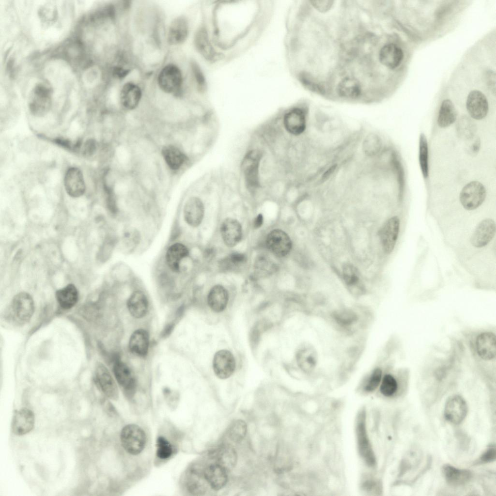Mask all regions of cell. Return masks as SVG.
Returning <instances> with one entry per match:
<instances>
[{
    "label": "cell",
    "instance_id": "obj_1",
    "mask_svg": "<svg viewBox=\"0 0 496 496\" xmlns=\"http://www.w3.org/2000/svg\"><path fill=\"white\" fill-rule=\"evenodd\" d=\"M240 163V173L243 186L252 195L263 190L260 178L259 164L264 144L254 136Z\"/></svg>",
    "mask_w": 496,
    "mask_h": 496
},
{
    "label": "cell",
    "instance_id": "obj_2",
    "mask_svg": "<svg viewBox=\"0 0 496 496\" xmlns=\"http://www.w3.org/2000/svg\"><path fill=\"white\" fill-rule=\"evenodd\" d=\"M278 118L284 132L291 138L302 137L308 131L310 124L309 114L302 108L294 107L289 109Z\"/></svg>",
    "mask_w": 496,
    "mask_h": 496
},
{
    "label": "cell",
    "instance_id": "obj_3",
    "mask_svg": "<svg viewBox=\"0 0 496 496\" xmlns=\"http://www.w3.org/2000/svg\"><path fill=\"white\" fill-rule=\"evenodd\" d=\"M366 415L360 411L356 421V434L359 454L365 464L370 467L376 465V457L368 434Z\"/></svg>",
    "mask_w": 496,
    "mask_h": 496
},
{
    "label": "cell",
    "instance_id": "obj_4",
    "mask_svg": "<svg viewBox=\"0 0 496 496\" xmlns=\"http://www.w3.org/2000/svg\"><path fill=\"white\" fill-rule=\"evenodd\" d=\"M34 310L33 300L26 292H20L12 299L8 317L16 324L27 323L33 315Z\"/></svg>",
    "mask_w": 496,
    "mask_h": 496
},
{
    "label": "cell",
    "instance_id": "obj_5",
    "mask_svg": "<svg viewBox=\"0 0 496 496\" xmlns=\"http://www.w3.org/2000/svg\"><path fill=\"white\" fill-rule=\"evenodd\" d=\"M122 445L129 454H140L144 449L146 436L143 430L139 426L129 424L125 426L120 434Z\"/></svg>",
    "mask_w": 496,
    "mask_h": 496
},
{
    "label": "cell",
    "instance_id": "obj_6",
    "mask_svg": "<svg viewBox=\"0 0 496 496\" xmlns=\"http://www.w3.org/2000/svg\"><path fill=\"white\" fill-rule=\"evenodd\" d=\"M485 197L484 186L478 181H472L463 188L460 194V201L465 209L472 210L479 207Z\"/></svg>",
    "mask_w": 496,
    "mask_h": 496
},
{
    "label": "cell",
    "instance_id": "obj_7",
    "mask_svg": "<svg viewBox=\"0 0 496 496\" xmlns=\"http://www.w3.org/2000/svg\"><path fill=\"white\" fill-rule=\"evenodd\" d=\"M160 88L168 93H177L182 84V75L180 69L175 65H166L160 72L157 78Z\"/></svg>",
    "mask_w": 496,
    "mask_h": 496
},
{
    "label": "cell",
    "instance_id": "obj_8",
    "mask_svg": "<svg viewBox=\"0 0 496 496\" xmlns=\"http://www.w3.org/2000/svg\"><path fill=\"white\" fill-rule=\"evenodd\" d=\"M383 148V139L376 131H370L361 135L358 143V151L364 159L374 160Z\"/></svg>",
    "mask_w": 496,
    "mask_h": 496
},
{
    "label": "cell",
    "instance_id": "obj_9",
    "mask_svg": "<svg viewBox=\"0 0 496 496\" xmlns=\"http://www.w3.org/2000/svg\"><path fill=\"white\" fill-rule=\"evenodd\" d=\"M51 91L45 84L36 86L30 104V109L32 114L41 116L46 114L51 106Z\"/></svg>",
    "mask_w": 496,
    "mask_h": 496
},
{
    "label": "cell",
    "instance_id": "obj_10",
    "mask_svg": "<svg viewBox=\"0 0 496 496\" xmlns=\"http://www.w3.org/2000/svg\"><path fill=\"white\" fill-rule=\"evenodd\" d=\"M94 382L99 389L108 398L117 400L119 396L117 385L108 369L101 363L96 367Z\"/></svg>",
    "mask_w": 496,
    "mask_h": 496
},
{
    "label": "cell",
    "instance_id": "obj_11",
    "mask_svg": "<svg viewBox=\"0 0 496 496\" xmlns=\"http://www.w3.org/2000/svg\"><path fill=\"white\" fill-rule=\"evenodd\" d=\"M235 360L232 353L227 350H221L214 355L213 368L216 375L225 379L230 377L235 369Z\"/></svg>",
    "mask_w": 496,
    "mask_h": 496
},
{
    "label": "cell",
    "instance_id": "obj_12",
    "mask_svg": "<svg viewBox=\"0 0 496 496\" xmlns=\"http://www.w3.org/2000/svg\"><path fill=\"white\" fill-rule=\"evenodd\" d=\"M467 405L465 399L459 395H454L447 400L444 408V417L449 422L458 424L465 418Z\"/></svg>",
    "mask_w": 496,
    "mask_h": 496
},
{
    "label": "cell",
    "instance_id": "obj_13",
    "mask_svg": "<svg viewBox=\"0 0 496 496\" xmlns=\"http://www.w3.org/2000/svg\"><path fill=\"white\" fill-rule=\"evenodd\" d=\"M266 245L268 249L278 257L287 255L292 246L291 240L288 234L279 229L274 230L268 234Z\"/></svg>",
    "mask_w": 496,
    "mask_h": 496
},
{
    "label": "cell",
    "instance_id": "obj_14",
    "mask_svg": "<svg viewBox=\"0 0 496 496\" xmlns=\"http://www.w3.org/2000/svg\"><path fill=\"white\" fill-rule=\"evenodd\" d=\"M400 229V219L394 216L387 220L382 227L379 235L382 248L388 254L393 250L398 238Z\"/></svg>",
    "mask_w": 496,
    "mask_h": 496
},
{
    "label": "cell",
    "instance_id": "obj_15",
    "mask_svg": "<svg viewBox=\"0 0 496 496\" xmlns=\"http://www.w3.org/2000/svg\"><path fill=\"white\" fill-rule=\"evenodd\" d=\"M113 371L119 385L123 388L125 394L131 397L134 394L136 382L130 368L124 362L117 359L114 363Z\"/></svg>",
    "mask_w": 496,
    "mask_h": 496
},
{
    "label": "cell",
    "instance_id": "obj_16",
    "mask_svg": "<svg viewBox=\"0 0 496 496\" xmlns=\"http://www.w3.org/2000/svg\"><path fill=\"white\" fill-rule=\"evenodd\" d=\"M466 106L470 116L476 120L484 118L488 111L489 106L485 95L478 90L471 91L468 94Z\"/></svg>",
    "mask_w": 496,
    "mask_h": 496
},
{
    "label": "cell",
    "instance_id": "obj_17",
    "mask_svg": "<svg viewBox=\"0 0 496 496\" xmlns=\"http://www.w3.org/2000/svg\"><path fill=\"white\" fill-rule=\"evenodd\" d=\"M211 458L227 471L232 469L236 465L237 453L235 450L230 445L222 444L218 445L209 453Z\"/></svg>",
    "mask_w": 496,
    "mask_h": 496
},
{
    "label": "cell",
    "instance_id": "obj_18",
    "mask_svg": "<svg viewBox=\"0 0 496 496\" xmlns=\"http://www.w3.org/2000/svg\"><path fill=\"white\" fill-rule=\"evenodd\" d=\"M495 232V221L491 218L483 219L474 231L470 238L471 244L476 248L483 247L491 241Z\"/></svg>",
    "mask_w": 496,
    "mask_h": 496
},
{
    "label": "cell",
    "instance_id": "obj_19",
    "mask_svg": "<svg viewBox=\"0 0 496 496\" xmlns=\"http://www.w3.org/2000/svg\"><path fill=\"white\" fill-rule=\"evenodd\" d=\"M64 185L66 192L72 197H79L85 191L86 186L82 173L77 168H70L67 170Z\"/></svg>",
    "mask_w": 496,
    "mask_h": 496
},
{
    "label": "cell",
    "instance_id": "obj_20",
    "mask_svg": "<svg viewBox=\"0 0 496 496\" xmlns=\"http://www.w3.org/2000/svg\"><path fill=\"white\" fill-rule=\"evenodd\" d=\"M185 221L193 227L199 226L203 218L204 206L202 201L197 197H191L186 202L184 207Z\"/></svg>",
    "mask_w": 496,
    "mask_h": 496
},
{
    "label": "cell",
    "instance_id": "obj_21",
    "mask_svg": "<svg viewBox=\"0 0 496 496\" xmlns=\"http://www.w3.org/2000/svg\"><path fill=\"white\" fill-rule=\"evenodd\" d=\"M34 424L33 413L27 408L15 412L12 422V430L17 435L25 434L32 430Z\"/></svg>",
    "mask_w": 496,
    "mask_h": 496
},
{
    "label": "cell",
    "instance_id": "obj_22",
    "mask_svg": "<svg viewBox=\"0 0 496 496\" xmlns=\"http://www.w3.org/2000/svg\"><path fill=\"white\" fill-rule=\"evenodd\" d=\"M188 33V25L185 16H181L174 18L168 30V42L172 46L183 44L186 40Z\"/></svg>",
    "mask_w": 496,
    "mask_h": 496
},
{
    "label": "cell",
    "instance_id": "obj_23",
    "mask_svg": "<svg viewBox=\"0 0 496 496\" xmlns=\"http://www.w3.org/2000/svg\"><path fill=\"white\" fill-rule=\"evenodd\" d=\"M228 471L219 465L214 463L203 469L204 477L209 485L214 490L222 489L228 480Z\"/></svg>",
    "mask_w": 496,
    "mask_h": 496
},
{
    "label": "cell",
    "instance_id": "obj_24",
    "mask_svg": "<svg viewBox=\"0 0 496 496\" xmlns=\"http://www.w3.org/2000/svg\"><path fill=\"white\" fill-rule=\"evenodd\" d=\"M496 336L490 332H483L476 339V346L479 356L485 360L495 358L496 354Z\"/></svg>",
    "mask_w": 496,
    "mask_h": 496
},
{
    "label": "cell",
    "instance_id": "obj_25",
    "mask_svg": "<svg viewBox=\"0 0 496 496\" xmlns=\"http://www.w3.org/2000/svg\"><path fill=\"white\" fill-rule=\"evenodd\" d=\"M220 231L224 243L229 247H234L241 239V226L234 219L228 218L225 219L221 225Z\"/></svg>",
    "mask_w": 496,
    "mask_h": 496
},
{
    "label": "cell",
    "instance_id": "obj_26",
    "mask_svg": "<svg viewBox=\"0 0 496 496\" xmlns=\"http://www.w3.org/2000/svg\"><path fill=\"white\" fill-rule=\"evenodd\" d=\"M403 58L402 49L397 45L389 44L384 46L379 53L381 63L389 69H394L401 63Z\"/></svg>",
    "mask_w": 496,
    "mask_h": 496
},
{
    "label": "cell",
    "instance_id": "obj_27",
    "mask_svg": "<svg viewBox=\"0 0 496 496\" xmlns=\"http://www.w3.org/2000/svg\"><path fill=\"white\" fill-rule=\"evenodd\" d=\"M149 346V336L144 329L135 330L131 335L129 341V349L134 355L145 357L148 353Z\"/></svg>",
    "mask_w": 496,
    "mask_h": 496
},
{
    "label": "cell",
    "instance_id": "obj_28",
    "mask_svg": "<svg viewBox=\"0 0 496 496\" xmlns=\"http://www.w3.org/2000/svg\"><path fill=\"white\" fill-rule=\"evenodd\" d=\"M140 88L132 82H127L123 86L120 92V102L122 106L129 110L135 108L141 98Z\"/></svg>",
    "mask_w": 496,
    "mask_h": 496
},
{
    "label": "cell",
    "instance_id": "obj_29",
    "mask_svg": "<svg viewBox=\"0 0 496 496\" xmlns=\"http://www.w3.org/2000/svg\"><path fill=\"white\" fill-rule=\"evenodd\" d=\"M442 472L446 481L454 486L465 484L472 478V473L469 470L459 469L449 464L443 465Z\"/></svg>",
    "mask_w": 496,
    "mask_h": 496
},
{
    "label": "cell",
    "instance_id": "obj_30",
    "mask_svg": "<svg viewBox=\"0 0 496 496\" xmlns=\"http://www.w3.org/2000/svg\"><path fill=\"white\" fill-rule=\"evenodd\" d=\"M208 484L203 474V470L193 468L187 472L186 485L190 493L194 495H201L206 491Z\"/></svg>",
    "mask_w": 496,
    "mask_h": 496
},
{
    "label": "cell",
    "instance_id": "obj_31",
    "mask_svg": "<svg viewBox=\"0 0 496 496\" xmlns=\"http://www.w3.org/2000/svg\"><path fill=\"white\" fill-rule=\"evenodd\" d=\"M189 251L184 244L176 243L169 247L166 253V260L169 268L177 272L180 269L181 261L188 256Z\"/></svg>",
    "mask_w": 496,
    "mask_h": 496
},
{
    "label": "cell",
    "instance_id": "obj_32",
    "mask_svg": "<svg viewBox=\"0 0 496 496\" xmlns=\"http://www.w3.org/2000/svg\"><path fill=\"white\" fill-rule=\"evenodd\" d=\"M127 306L132 316L136 318H141L145 316L148 311V299L142 292L136 291L129 297Z\"/></svg>",
    "mask_w": 496,
    "mask_h": 496
},
{
    "label": "cell",
    "instance_id": "obj_33",
    "mask_svg": "<svg viewBox=\"0 0 496 496\" xmlns=\"http://www.w3.org/2000/svg\"><path fill=\"white\" fill-rule=\"evenodd\" d=\"M228 300L227 290L220 285L214 286L210 290L207 296L208 306L215 312L223 311L227 305Z\"/></svg>",
    "mask_w": 496,
    "mask_h": 496
},
{
    "label": "cell",
    "instance_id": "obj_34",
    "mask_svg": "<svg viewBox=\"0 0 496 496\" xmlns=\"http://www.w3.org/2000/svg\"><path fill=\"white\" fill-rule=\"evenodd\" d=\"M296 359L298 366L306 373L312 372L317 365L316 353L310 346H306L300 349L296 354Z\"/></svg>",
    "mask_w": 496,
    "mask_h": 496
},
{
    "label": "cell",
    "instance_id": "obj_35",
    "mask_svg": "<svg viewBox=\"0 0 496 496\" xmlns=\"http://www.w3.org/2000/svg\"><path fill=\"white\" fill-rule=\"evenodd\" d=\"M56 297L62 309H69L74 307L78 301V291L74 285L69 284L58 290L56 293Z\"/></svg>",
    "mask_w": 496,
    "mask_h": 496
},
{
    "label": "cell",
    "instance_id": "obj_36",
    "mask_svg": "<svg viewBox=\"0 0 496 496\" xmlns=\"http://www.w3.org/2000/svg\"><path fill=\"white\" fill-rule=\"evenodd\" d=\"M456 110L451 101L450 99L443 100L438 112V125L441 128L448 127L456 121Z\"/></svg>",
    "mask_w": 496,
    "mask_h": 496
},
{
    "label": "cell",
    "instance_id": "obj_37",
    "mask_svg": "<svg viewBox=\"0 0 496 496\" xmlns=\"http://www.w3.org/2000/svg\"><path fill=\"white\" fill-rule=\"evenodd\" d=\"M162 153L166 162L172 170L178 169L186 159L185 155L179 149L173 145L164 147Z\"/></svg>",
    "mask_w": 496,
    "mask_h": 496
},
{
    "label": "cell",
    "instance_id": "obj_38",
    "mask_svg": "<svg viewBox=\"0 0 496 496\" xmlns=\"http://www.w3.org/2000/svg\"><path fill=\"white\" fill-rule=\"evenodd\" d=\"M340 96L346 98H355L360 93V86L358 82L353 78H347L342 80L337 87Z\"/></svg>",
    "mask_w": 496,
    "mask_h": 496
},
{
    "label": "cell",
    "instance_id": "obj_39",
    "mask_svg": "<svg viewBox=\"0 0 496 496\" xmlns=\"http://www.w3.org/2000/svg\"><path fill=\"white\" fill-rule=\"evenodd\" d=\"M419 162L422 175L426 178L429 176L428 147L426 136L423 133H421L419 137Z\"/></svg>",
    "mask_w": 496,
    "mask_h": 496
},
{
    "label": "cell",
    "instance_id": "obj_40",
    "mask_svg": "<svg viewBox=\"0 0 496 496\" xmlns=\"http://www.w3.org/2000/svg\"><path fill=\"white\" fill-rule=\"evenodd\" d=\"M247 432L246 423L241 419L234 421L230 425L228 431V437L234 443L241 441L245 437Z\"/></svg>",
    "mask_w": 496,
    "mask_h": 496
},
{
    "label": "cell",
    "instance_id": "obj_41",
    "mask_svg": "<svg viewBox=\"0 0 496 496\" xmlns=\"http://www.w3.org/2000/svg\"><path fill=\"white\" fill-rule=\"evenodd\" d=\"M457 131L459 136L463 139H472L476 132L475 124L467 117L462 118L457 124Z\"/></svg>",
    "mask_w": 496,
    "mask_h": 496
},
{
    "label": "cell",
    "instance_id": "obj_42",
    "mask_svg": "<svg viewBox=\"0 0 496 496\" xmlns=\"http://www.w3.org/2000/svg\"><path fill=\"white\" fill-rule=\"evenodd\" d=\"M333 316L337 323L343 327L352 326L357 320L356 313L349 310H339L336 311Z\"/></svg>",
    "mask_w": 496,
    "mask_h": 496
},
{
    "label": "cell",
    "instance_id": "obj_43",
    "mask_svg": "<svg viewBox=\"0 0 496 496\" xmlns=\"http://www.w3.org/2000/svg\"><path fill=\"white\" fill-rule=\"evenodd\" d=\"M379 387L381 393L385 397H389L396 392L398 383L393 376L387 374L382 377Z\"/></svg>",
    "mask_w": 496,
    "mask_h": 496
},
{
    "label": "cell",
    "instance_id": "obj_44",
    "mask_svg": "<svg viewBox=\"0 0 496 496\" xmlns=\"http://www.w3.org/2000/svg\"><path fill=\"white\" fill-rule=\"evenodd\" d=\"M342 275L344 281L349 287L354 288L359 283L358 271L352 264H347L343 266Z\"/></svg>",
    "mask_w": 496,
    "mask_h": 496
},
{
    "label": "cell",
    "instance_id": "obj_45",
    "mask_svg": "<svg viewBox=\"0 0 496 496\" xmlns=\"http://www.w3.org/2000/svg\"><path fill=\"white\" fill-rule=\"evenodd\" d=\"M173 452L172 446L164 437L159 436L156 440V456L160 459L170 458Z\"/></svg>",
    "mask_w": 496,
    "mask_h": 496
},
{
    "label": "cell",
    "instance_id": "obj_46",
    "mask_svg": "<svg viewBox=\"0 0 496 496\" xmlns=\"http://www.w3.org/2000/svg\"><path fill=\"white\" fill-rule=\"evenodd\" d=\"M382 377V370L379 368L374 369L364 385V391L367 392L374 391L380 386Z\"/></svg>",
    "mask_w": 496,
    "mask_h": 496
},
{
    "label": "cell",
    "instance_id": "obj_47",
    "mask_svg": "<svg viewBox=\"0 0 496 496\" xmlns=\"http://www.w3.org/2000/svg\"><path fill=\"white\" fill-rule=\"evenodd\" d=\"M276 268L275 265L264 257L261 256L256 260L255 270L260 275H270L276 270Z\"/></svg>",
    "mask_w": 496,
    "mask_h": 496
},
{
    "label": "cell",
    "instance_id": "obj_48",
    "mask_svg": "<svg viewBox=\"0 0 496 496\" xmlns=\"http://www.w3.org/2000/svg\"><path fill=\"white\" fill-rule=\"evenodd\" d=\"M496 457V447L495 445L489 446L484 452L480 455L475 464H483L493 462Z\"/></svg>",
    "mask_w": 496,
    "mask_h": 496
},
{
    "label": "cell",
    "instance_id": "obj_49",
    "mask_svg": "<svg viewBox=\"0 0 496 496\" xmlns=\"http://www.w3.org/2000/svg\"><path fill=\"white\" fill-rule=\"evenodd\" d=\"M247 260L246 257L242 253H234L230 255L223 263L227 264V267L229 265H238L244 264Z\"/></svg>",
    "mask_w": 496,
    "mask_h": 496
},
{
    "label": "cell",
    "instance_id": "obj_50",
    "mask_svg": "<svg viewBox=\"0 0 496 496\" xmlns=\"http://www.w3.org/2000/svg\"><path fill=\"white\" fill-rule=\"evenodd\" d=\"M331 0H313L311 1L313 6L318 11L322 12L328 10L332 5Z\"/></svg>",
    "mask_w": 496,
    "mask_h": 496
},
{
    "label": "cell",
    "instance_id": "obj_51",
    "mask_svg": "<svg viewBox=\"0 0 496 496\" xmlns=\"http://www.w3.org/2000/svg\"><path fill=\"white\" fill-rule=\"evenodd\" d=\"M96 149V141L93 139H89L86 141L84 145L83 153L85 156H90L94 153Z\"/></svg>",
    "mask_w": 496,
    "mask_h": 496
},
{
    "label": "cell",
    "instance_id": "obj_52",
    "mask_svg": "<svg viewBox=\"0 0 496 496\" xmlns=\"http://www.w3.org/2000/svg\"><path fill=\"white\" fill-rule=\"evenodd\" d=\"M191 68L197 83L199 86H203L204 78L199 67L195 62H192Z\"/></svg>",
    "mask_w": 496,
    "mask_h": 496
},
{
    "label": "cell",
    "instance_id": "obj_53",
    "mask_svg": "<svg viewBox=\"0 0 496 496\" xmlns=\"http://www.w3.org/2000/svg\"><path fill=\"white\" fill-rule=\"evenodd\" d=\"M492 71H488V73L486 74V79L488 86L491 90L493 89L495 92V83H496V76L495 73Z\"/></svg>",
    "mask_w": 496,
    "mask_h": 496
},
{
    "label": "cell",
    "instance_id": "obj_54",
    "mask_svg": "<svg viewBox=\"0 0 496 496\" xmlns=\"http://www.w3.org/2000/svg\"><path fill=\"white\" fill-rule=\"evenodd\" d=\"M263 223V217L262 214H259L255 218L253 225L256 229L260 228Z\"/></svg>",
    "mask_w": 496,
    "mask_h": 496
},
{
    "label": "cell",
    "instance_id": "obj_55",
    "mask_svg": "<svg viewBox=\"0 0 496 496\" xmlns=\"http://www.w3.org/2000/svg\"><path fill=\"white\" fill-rule=\"evenodd\" d=\"M480 141L477 140L475 141V142L473 143V144L472 145L473 146L471 148V151L472 152V153L476 154L478 152L480 148Z\"/></svg>",
    "mask_w": 496,
    "mask_h": 496
}]
</instances>
